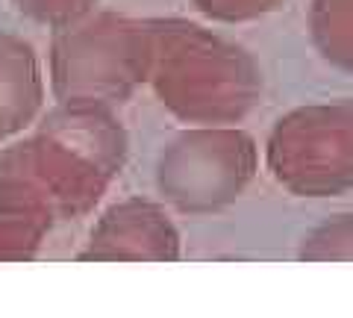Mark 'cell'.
Returning a JSON list of instances; mask_svg holds the SVG:
<instances>
[{
  "label": "cell",
  "instance_id": "cell-7",
  "mask_svg": "<svg viewBox=\"0 0 353 318\" xmlns=\"http://www.w3.org/2000/svg\"><path fill=\"white\" fill-rule=\"evenodd\" d=\"M206 15L221 18V21H241V18H256L268 12L283 0H194Z\"/></svg>",
  "mask_w": 353,
  "mask_h": 318
},
{
  "label": "cell",
  "instance_id": "cell-6",
  "mask_svg": "<svg viewBox=\"0 0 353 318\" xmlns=\"http://www.w3.org/2000/svg\"><path fill=\"white\" fill-rule=\"evenodd\" d=\"M97 0H15V6L32 21H41V24L50 27H68L74 21H80L88 15Z\"/></svg>",
  "mask_w": 353,
  "mask_h": 318
},
{
  "label": "cell",
  "instance_id": "cell-1",
  "mask_svg": "<svg viewBox=\"0 0 353 318\" xmlns=\"http://www.w3.org/2000/svg\"><path fill=\"white\" fill-rule=\"evenodd\" d=\"M165 106L189 121H230L253 103L259 74L248 53L185 21L150 24V71Z\"/></svg>",
  "mask_w": 353,
  "mask_h": 318
},
{
  "label": "cell",
  "instance_id": "cell-4",
  "mask_svg": "<svg viewBox=\"0 0 353 318\" xmlns=\"http://www.w3.org/2000/svg\"><path fill=\"white\" fill-rule=\"evenodd\" d=\"M41 103V80L32 48L0 36V139L21 130Z\"/></svg>",
  "mask_w": 353,
  "mask_h": 318
},
{
  "label": "cell",
  "instance_id": "cell-2",
  "mask_svg": "<svg viewBox=\"0 0 353 318\" xmlns=\"http://www.w3.org/2000/svg\"><path fill=\"white\" fill-rule=\"evenodd\" d=\"M50 71L62 103L121 101L150 71V24L118 15L74 21L53 41Z\"/></svg>",
  "mask_w": 353,
  "mask_h": 318
},
{
  "label": "cell",
  "instance_id": "cell-3",
  "mask_svg": "<svg viewBox=\"0 0 353 318\" xmlns=\"http://www.w3.org/2000/svg\"><path fill=\"white\" fill-rule=\"evenodd\" d=\"M274 157L294 174H345L353 168V103L301 109L280 124Z\"/></svg>",
  "mask_w": 353,
  "mask_h": 318
},
{
  "label": "cell",
  "instance_id": "cell-5",
  "mask_svg": "<svg viewBox=\"0 0 353 318\" xmlns=\"http://www.w3.org/2000/svg\"><path fill=\"white\" fill-rule=\"evenodd\" d=\"M312 27L327 57L353 68V0H315Z\"/></svg>",
  "mask_w": 353,
  "mask_h": 318
}]
</instances>
